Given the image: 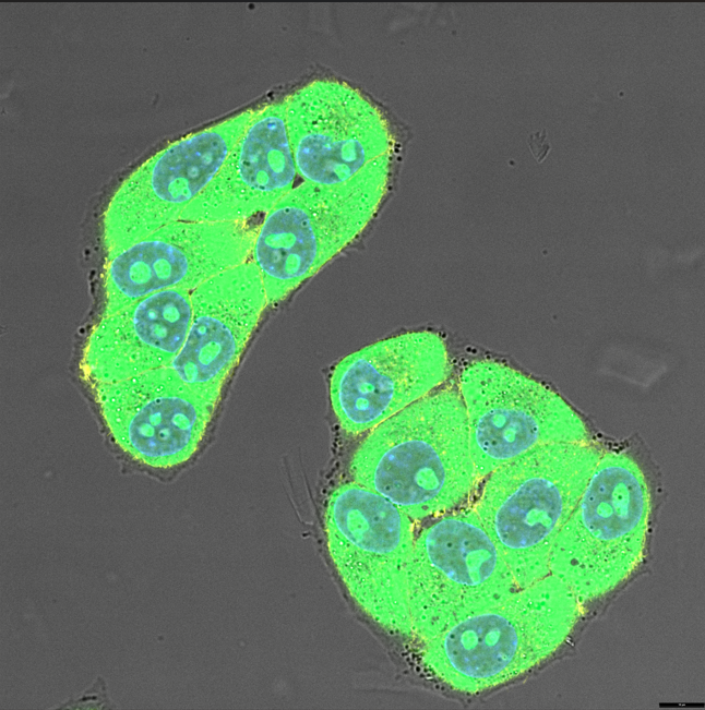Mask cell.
I'll list each match as a JSON object with an SVG mask.
<instances>
[{
    "mask_svg": "<svg viewBox=\"0 0 705 710\" xmlns=\"http://www.w3.org/2000/svg\"><path fill=\"white\" fill-rule=\"evenodd\" d=\"M349 473L413 521L455 509L479 480L459 392L435 390L368 432Z\"/></svg>",
    "mask_w": 705,
    "mask_h": 710,
    "instance_id": "cell-1",
    "label": "cell"
},
{
    "mask_svg": "<svg viewBox=\"0 0 705 710\" xmlns=\"http://www.w3.org/2000/svg\"><path fill=\"white\" fill-rule=\"evenodd\" d=\"M581 605L561 580L547 575L421 641V663L453 690L494 688L551 657L570 637Z\"/></svg>",
    "mask_w": 705,
    "mask_h": 710,
    "instance_id": "cell-2",
    "label": "cell"
},
{
    "mask_svg": "<svg viewBox=\"0 0 705 710\" xmlns=\"http://www.w3.org/2000/svg\"><path fill=\"white\" fill-rule=\"evenodd\" d=\"M602 450L590 442L539 446L487 477L474 507L517 588L549 575L553 541Z\"/></svg>",
    "mask_w": 705,
    "mask_h": 710,
    "instance_id": "cell-3",
    "label": "cell"
},
{
    "mask_svg": "<svg viewBox=\"0 0 705 710\" xmlns=\"http://www.w3.org/2000/svg\"><path fill=\"white\" fill-rule=\"evenodd\" d=\"M392 155L343 183L302 181L265 214L249 260L259 269L268 305L285 299L366 229L386 194Z\"/></svg>",
    "mask_w": 705,
    "mask_h": 710,
    "instance_id": "cell-4",
    "label": "cell"
},
{
    "mask_svg": "<svg viewBox=\"0 0 705 710\" xmlns=\"http://www.w3.org/2000/svg\"><path fill=\"white\" fill-rule=\"evenodd\" d=\"M649 515V490L638 464L625 453L602 452L553 541L549 575L582 604L604 597L641 563Z\"/></svg>",
    "mask_w": 705,
    "mask_h": 710,
    "instance_id": "cell-5",
    "label": "cell"
},
{
    "mask_svg": "<svg viewBox=\"0 0 705 710\" xmlns=\"http://www.w3.org/2000/svg\"><path fill=\"white\" fill-rule=\"evenodd\" d=\"M413 522L392 502L355 481L331 493L324 514L327 551L348 594L372 622L404 637H413Z\"/></svg>",
    "mask_w": 705,
    "mask_h": 710,
    "instance_id": "cell-6",
    "label": "cell"
},
{
    "mask_svg": "<svg viewBox=\"0 0 705 710\" xmlns=\"http://www.w3.org/2000/svg\"><path fill=\"white\" fill-rule=\"evenodd\" d=\"M516 589L475 509L445 513L415 538L408 573L413 637H434Z\"/></svg>",
    "mask_w": 705,
    "mask_h": 710,
    "instance_id": "cell-7",
    "label": "cell"
},
{
    "mask_svg": "<svg viewBox=\"0 0 705 710\" xmlns=\"http://www.w3.org/2000/svg\"><path fill=\"white\" fill-rule=\"evenodd\" d=\"M458 392L478 479L539 446L589 442L584 421L560 395L505 363L470 362Z\"/></svg>",
    "mask_w": 705,
    "mask_h": 710,
    "instance_id": "cell-8",
    "label": "cell"
},
{
    "mask_svg": "<svg viewBox=\"0 0 705 710\" xmlns=\"http://www.w3.org/2000/svg\"><path fill=\"white\" fill-rule=\"evenodd\" d=\"M255 111L244 110L181 137L127 177L104 213L106 257L180 220L215 178Z\"/></svg>",
    "mask_w": 705,
    "mask_h": 710,
    "instance_id": "cell-9",
    "label": "cell"
},
{
    "mask_svg": "<svg viewBox=\"0 0 705 710\" xmlns=\"http://www.w3.org/2000/svg\"><path fill=\"white\" fill-rule=\"evenodd\" d=\"M287 135L303 182L337 184L393 154L382 111L348 83L319 79L284 100Z\"/></svg>",
    "mask_w": 705,
    "mask_h": 710,
    "instance_id": "cell-10",
    "label": "cell"
},
{
    "mask_svg": "<svg viewBox=\"0 0 705 710\" xmlns=\"http://www.w3.org/2000/svg\"><path fill=\"white\" fill-rule=\"evenodd\" d=\"M92 390L110 438L130 461L147 470L189 461L217 408L168 366Z\"/></svg>",
    "mask_w": 705,
    "mask_h": 710,
    "instance_id": "cell-11",
    "label": "cell"
},
{
    "mask_svg": "<svg viewBox=\"0 0 705 710\" xmlns=\"http://www.w3.org/2000/svg\"><path fill=\"white\" fill-rule=\"evenodd\" d=\"M255 231L247 222L181 219L155 230L106 257L103 314L155 292L192 291L248 261Z\"/></svg>",
    "mask_w": 705,
    "mask_h": 710,
    "instance_id": "cell-12",
    "label": "cell"
},
{
    "mask_svg": "<svg viewBox=\"0 0 705 710\" xmlns=\"http://www.w3.org/2000/svg\"><path fill=\"white\" fill-rule=\"evenodd\" d=\"M450 373L447 349L438 333L396 335L346 356L334 366L332 409L345 433H368L435 392Z\"/></svg>",
    "mask_w": 705,
    "mask_h": 710,
    "instance_id": "cell-13",
    "label": "cell"
},
{
    "mask_svg": "<svg viewBox=\"0 0 705 710\" xmlns=\"http://www.w3.org/2000/svg\"><path fill=\"white\" fill-rule=\"evenodd\" d=\"M190 293L188 335L168 368L218 405L268 302L259 269L250 260L212 276Z\"/></svg>",
    "mask_w": 705,
    "mask_h": 710,
    "instance_id": "cell-14",
    "label": "cell"
},
{
    "mask_svg": "<svg viewBox=\"0 0 705 710\" xmlns=\"http://www.w3.org/2000/svg\"><path fill=\"white\" fill-rule=\"evenodd\" d=\"M298 176L284 104L258 108L222 168L181 220L246 222L266 214L292 188Z\"/></svg>",
    "mask_w": 705,
    "mask_h": 710,
    "instance_id": "cell-15",
    "label": "cell"
},
{
    "mask_svg": "<svg viewBox=\"0 0 705 710\" xmlns=\"http://www.w3.org/2000/svg\"><path fill=\"white\" fill-rule=\"evenodd\" d=\"M190 292L159 291L101 314L81 358L82 374L91 388L169 366L188 335Z\"/></svg>",
    "mask_w": 705,
    "mask_h": 710,
    "instance_id": "cell-16",
    "label": "cell"
}]
</instances>
